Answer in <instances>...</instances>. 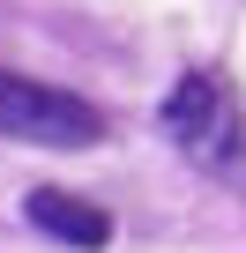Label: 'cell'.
<instances>
[{"mask_svg": "<svg viewBox=\"0 0 246 253\" xmlns=\"http://www.w3.org/2000/svg\"><path fill=\"white\" fill-rule=\"evenodd\" d=\"M0 134H15V142H38V149H90L104 134V119L52 89V82H30V75H8L0 67Z\"/></svg>", "mask_w": 246, "mask_h": 253, "instance_id": "1", "label": "cell"}, {"mask_svg": "<svg viewBox=\"0 0 246 253\" xmlns=\"http://www.w3.org/2000/svg\"><path fill=\"white\" fill-rule=\"evenodd\" d=\"M164 126L194 164H231L239 157V104H231V89L216 75H187L164 97Z\"/></svg>", "mask_w": 246, "mask_h": 253, "instance_id": "2", "label": "cell"}, {"mask_svg": "<svg viewBox=\"0 0 246 253\" xmlns=\"http://www.w3.org/2000/svg\"><path fill=\"white\" fill-rule=\"evenodd\" d=\"M23 216H30L38 231H52L60 246H82V253H97V246L112 238V216H104L97 201L67 194V186H38V194L23 201Z\"/></svg>", "mask_w": 246, "mask_h": 253, "instance_id": "3", "label": "cell"}]
</instances>
